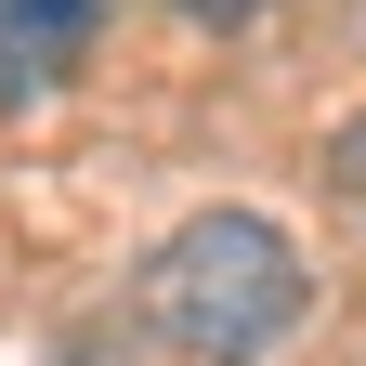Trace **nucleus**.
Here are the masks:
<instances>
[{
  "instance_id": "1",
  "label": "nucleus",
  "mask_w": 366,
  "mask_h": 366,
  "mask_svg": "<svg viewBox=\"0 0 366 366\" xmlns=\"http://www.w3.org/2000/svg\"><path fill=\"white\" fill-rule=\"evenodd\" d=\"M301 314H314V274H301V249L274 236L262 209H197V222H170L157 262H144V327L170 353H197V366L288 353Z\"/></svg>"
},
{
  "instance_id": "2",
  "label": "nucleus",
  "mask_w": 366,
  "mask_h": 366,
  "mask_svg": "<svg viewBox=\"0 0 366 366\" xmlns=\"http://www.w3.org/2000/svg\"><path fill=\"white\" fill-rule=\"evenodd\" d=\"M105 26V0H0V105H39Z\"/></svg>"
},
{
  "instance_id": "3",
  "label": "nucleus",
  "mask_w": 366,
  "mask_h": 366,
  "mask_svg": "<svg viewBox=\"0 0 366 366\" xmlns=\"http://www.w3.org/2000/svg\"><path fill=\"white\" fill-rule=\"evenodd\" d=\"M183 14H197V26H249L262 0H183Z\"/></svg>"
},
{
  "instance_id": "4",
  "label": "nucleus",
  "mask_w": 366,
  "mask_h": 366,
  "mask_svg": "<svg viewBox=\"0 0 366 366\" xmlns=\"http://www.w3.org/2000/svg\"><path fill=\"white\" fill-rule=\"evenodd\" d=\"M340 183H366V118H353V144H340Z\"/></svg>"
}]
</instances>
